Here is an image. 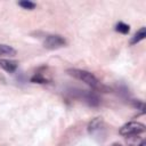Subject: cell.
<instances>
[{"label": "cell", "mask_w": 146, "mask_h": 146, "mask_svg": "<svg viewBox=\"0 0 146 146\" xmlns=\"http://www.w3.org/2000/svg\"><path fill=\"white\" fill-rule=\"evenodd\" d=\"M103 127H104V121H103V119H102V117H95V119H92V120L90 121V123H89V125H88V130H89L90 133L94 135V133H96V131L102 130Z\"/></svg>", "instance_id": "5b68a950"}, {"label": "cell", "mask_w": 146, "mask_h": 146, "mask_svg": "<svg viewBox=\"0 0 146 146\" xmlns=\"http://www.w3.org/2000/svg\"><path fill=\"white\" fill-rule=\"evenodd\" d=\"M146 131V127L145 124L140 123V122H129L127 124H124L123 127H121L120 129V135L124 136V137H132V136H138L140 133H144Z\"/></svg>", "instance_id": "7a4b0ae2"}, {"label": "cell", "mask_w": 146, "mask_h": 146, "mask_svg": "<svg viewBox=\"0 0 146 146\" xmlns=\"http://www.w3.org/2000/svg\"><path fill=\"white\" fill-rule=\"evenodd\" d=\"M44 47L47 49H58V48H62L64 46H66V40L62 36V35H58V34H51V35H47L46 36V40L43 42Z\"/></svg>", "instance_id": "3957f363"}, {"label": "cell", "mask_w": 146, "mask_h": 146, "mask_svg": "<svg viewBox=\"0 0 146 146\" xmlns=\"http://www.w3.org/2000/svg\"><path fill=\"white\" fill-rule=\"evenodd\" d=\"M49 80L47 78H44L41 73H36L35 75H33L31 78V82H34V83H47Z\"/></svg>", "instance_id": "30bf717a"}, {"label": "cell", "mask_w": 146, "mask_h": 146, "mask_svg": "<svg viewBox=\"0 0 146 146\" xmlns=\"http://www.w3.org/2000/svg\"><path fill=\"white\" fill-rule=\"evenodd\" d=\"M145 38H146V27L143 26V27H140V29L136 32V34L131 38L130 43H131V44H136V43L140 42L141 40H144Z\"/></svg>", "instance_id": "8992f818"}, {"label": "cell", "mask_w": 146, "mask_h": 146, "mask_svg": "<svg viewBox=\"0 0 146 146\" xmlns=\"http://www.w3.org/2000/svg\"><path fill=\"white\" fill-rule=\"evenodd\" d=\"M15 55H16V50H15L11 46L0 43V57H2V56L13 57V56H15Z\"/></svg>", "instance_id": "52a82bcc"}, {"label": "cell", "mask_w": 146, "mask_h": 146, "mask_svg": "<svg viewBox=\"0 0 146 146\" xmlns=\"http://www.w3.org/2000/svg\"><path fill=\"white\" fill-rule=\"evenodd\" d=\"M17 5H18L19 7H22L23 9H27V10H33V9H35V7H36V5H35L34 2H32V1H27V0L19 1Z\"/></svg>", "instance_id": "9c48e42d"}, {"label": "cell", "mask_w": 146, "mask_h": 146, "mask_svg": "<svg viewBox=\"0 0 146 146\" xmlns=\"http://www.w3.org/2000/svg\"><path fill=\"white\" fill-rule=\"evenodd\" d=\"M71 76L87 83L88 86H90L91 88H95V89H98L99 88V81L98 79L89 71H86V70H79V68H68L66 71Z\"/></svg>", "instance_id": "6da1fadb"}, {"label": "cell", "mask_w": 146, "mask_h": 146, "mask_svg": "<svg viewBox=\"0 0 146 146\" xmlns=\"http://www.w3.org/2000/svg\"><path fill=\"white\" fill-rule=\"evenodd\" d=\"M18 63L16 60H9V59H5V58H0V67L2 70H5L6 72L13 73L17 70Z\"/></svg>", "instance_id": "277c9868"}, {"label": "cell", "mask_w": 146, "mask_h": 146, "mask_svg": "<svg viewBox=\"0 0 146 146\" xmlns=\"http://www.w3.org/2000/svg\"><path fill=\"white\" fill-rule=\"evenodd\" d=\"M115 31L119 32V33H122V34H128L129 31H130V26L123 22H119L116 25H115Z\"/></svg>", "instance_id": "ba28073f"}]
</instances>
